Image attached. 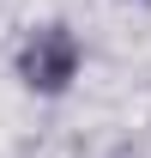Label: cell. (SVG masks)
I'll return each instance as SVG.
<instances>
[{
  "mask_svg": "<svg viewBox=\"0 0 151 158\" xmlns=\"http://www.w3.org/2000/svg\"><path fill=\"white\" fill-rule=\"evenodd\" d=\"M18 79L42 98H60L67 85L79 79V37L73 24H37L18 49Z\"/></svg>",
  "mask_w": 151,
  "mask_h": 158,
  "instance_id": "1",
  "label": "cell"
}]
</instances>
